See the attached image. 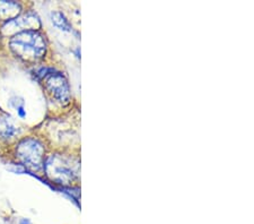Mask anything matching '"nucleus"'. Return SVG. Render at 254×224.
I'll return each instance as SVG.
<instances>
[{
  "mask_svg": "<svg viewBox=\"0 0 254 224\" xmlns=\"http://www.w3.org/2000/svg\"><path fill=\"white\" fill-rule=\"evenodd\" d=\"M52 22L55 23L56 26H58L61 30H69V23L65 19L64 16L61 13L52 14Z\"/></svg>",
  "mask_w": 254,
  "mask_h": 224,
  "instance_id": "0eeeda50",
  "label": "nucleus"
},
{
  "mask_svg": "<svg viewBox=\"0 0 254 224\" xmlns=\"http://www.w3.org/2000/svg\"><path fill=\"white\" fill-rule=\"evenodd\" d=\"M19 6L13 1H0V18L11 20L18 14Z\"/></svg>",
  "mask_w": 254,
  "mask_h": 224,
  "instance_id": "39448f33",
  "label": "nucleus"
},
{
  "mask_svg": "<svg viewBox=\"0 0 254 224\" xmlns=\"http://www.w3.org/2000/svg\"><path fill=\"white\" fill-rule=\"evenodd\" d=\"M17 156L30 169L39 170L43 164L44 148L34 138H26L17 146Z\"/></svg>",
  "mask_w": 254,
  "mask_h": 224,
  "instance_id": "f03ea898",
  "label": "nucleus"
},
{
  "mask_svg": "<svg viewBox=\"0 0 254 224\" xmlns=\"http://www.w3.org/2000/svg\"><path fill=\"white\" fill-rule=\"evenodd\" d=\"M46 86L53 97L60 102H68L69 86L64 77L60 74H49L46 78Z\"/></svg>",
  "mask_w": 254,
  "mask_h": 224,
  "instance_id": "7ed1b4c3",
  "label": "nucleus"
},
{
  "mask_svg": "<svg viewBox=\"0 0 254 224\" xmlns=\"http://www.w3.org/2000/svg\"><path fill=\"white\" fill-rule=\"evenodd\" d=\"M40 20L36 17L34 14H27L23 17L18 18H13L11 20H8V22L3 25L2 31L5 33H10L11 31H14L17 28V31H34V28L40 27Z\"/></svg>",
  "mask_w": 254,
  "mask_h": 224,
  "instance_id": "20e7f679",
  "label": "nucleus"
},
{
  "mask_svg": "<svg viewBox=\"0 0 254 224\" xmlns=\"http://www.w3.org/2000/svg\"><path fill=\"white\" fill-rule=\"evenodd\" d=\"M17 133V128L8 118L0 117V137L10 138Z\"/></svg>",
  "mask_w": 254,
  "mask_h": 224,
  "instance_id": "423d86ee",
  "label": "nucleus"
},
{
  "mask_svg": "<svg viewBox=\"0 0 254 224\" xmlns=\"http://www.w3.org/2000/svg\"><path fill=\"white\" fill-rule=\"evenodd\" d=\"M10 49L24 60H39L46 54L47 43L42 34L36 31H24L10 39Z\"/></svg>",
  "mask_w": 254,
  "mask_h": 224,
  "instance_id": "f257e3e1",
  "label": "nucleus"
}]
</instances>
